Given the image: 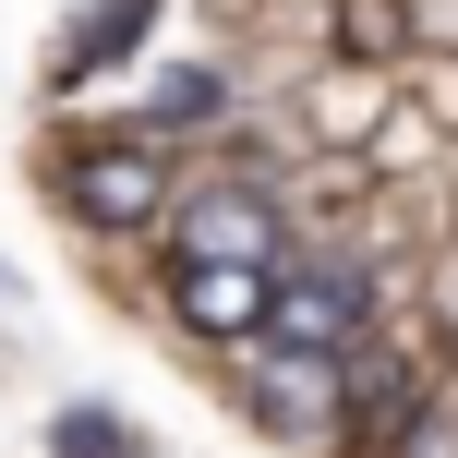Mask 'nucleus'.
Listing matches in <instances>:
<instances>
[{
  "label": "nucleus",
  "mask_w": 458,
  "mask_h": 458,
  "mask_svg": "<svg viewBox=\"0 0 458 458\" xmlns=\"http://www.w3.org/2000/svg\"><path fill=\"white\" fill-rule=\"evenodd\" d=\"M350 411V350H290L277 338V362L253 374V422H266V435H326V422Z\"/></svg>",
  "instance_id": "nucleus-5"
},
{
  "label": "nucleus",
  "mask_w": 458,
  "mask_h": 458,
  "mask_svg": "<svg viewBox=\"0 0 458 458\" xmlns=\"http://www.w3.org/2000/svg\"><path fill=\"white\" fill-rule=\"evenodd\" d=\"M398 458H458V411H446V398H422V422L398 435Z\"/></svg>",
  "instance_id": "nucleus-11"
},
{
  "label": "nucleus",
  "mask_w": 458,
  "mask_h": 458,
  "mask_svg": "<svg viewBox=\"0 0 458 458\" xmlns=\"http://www.w3.org/2000/svg\"><path fill=\"white\" fill-rule=\"evenodd\" d=\"M411 37H422L411 0H338V48H350V61H398Z\"/></svg>",
  "instance_id": "nucleus-7"
},
{
  "label": "nucleus",
  "mask_w": 458,
  "mask_h": 458,
  "mask_svg": "<svg viewBox=\"0 0 458 458\" xmlns=\"http://www.w3.org/2000/svg\"><path fill=\"white\" fill-rule=\"evenodd\" d=\"M169 314H182L193 338H266L277 266H242V253H169Z\"/></svg>",
  "instance_id": "nucleus-2"
},
{
  "label": "nucleus",
  "mask_w": 458,
  "mask_h": 458,
  "mask_svg": "<svg viewBox=\"0 0 458 458\" xmlns=\"http://www.w3.org/2000/svg\"><path fill=\"white\" fill-rule=\"evenodd\" d=\"M422 398H435V386H422L398 350H350V446H362V458H398V435L422 422Z\"/></svg>",
  "instance_id": "nucleus-6"
},
{
  "label": "nucleus",
  "mask_w": 458,
  "mask_h": 458,
  "mask_svg": "<svg viewBox=\"0 0 458 458\" xmlns=\"http://www.w3.org/2000/svg\"><path fill=\"white\" fill-rule=\"evenodd\" d=\"M217 109H229L217 72H157V109L145 121H157V133H193V121H217Z\"/></svg>",
  "instance_id": "nucleus-9"
},
{
  "label": "nucleus",
  "mask_w": 458,
  "mask_h": 458,
  "mask_svg": "<svg viewBox=\"0 0 458 458\" xmlns=\"http://www.w3.org/2000/svg\"><path fill=\"white\" fill-rule=\"evenodd\" d=\"M169 253H242V266H277V253H290V242H277V206H266V193H253V182H193V193H169Z\"/></svg>",
  "instance_id": "nucleus-4"
},
{
  "label": "nucleus",
  "mask_w": 458,
  "mask_h": 458,
  "mask_svg": "<svg viewBox=\"0 0 458 458\" xmlns=\"http://www.w3.org/2000/svg\"><path fill=\"white\" fill-rule=\"evenodd\" d=\"M61 206L85 229H157L169 217V157L157 145H72L61 157Z\"/></svg>",
  "instance_id": "nucleus-1"
},
{
  "label": "nucleus",
  "mask_w": 458,
  "mask_h": 458,
  "mask_svg": "<svg viewBox=\"0 0 458 458\" xmlns=\"http://www.w3.org/2000/svg\"><path fill=\"white\" fill-rule=\"evenodd\" d=\"M362 326H374V277L362 266H290V253H277L266 338H290V350H362Z\"/></svg>",
  "instance_id": "nucleus-3"
},
{
  "label": "nucleus",
  "mask_w": 458,
  "mask_h": 458,
  "mask_svg": "<svg viewBox=\"0 0 458 458\" xmlns=\"http://www.w3.org/2000/svg\"><path fill=\"white\" fill-rule=\"evenodd\" d=\"M145 13H157V0H97V13H85V37H72V61H61V85H85L109 48H133V37H145Z\"/></svg>",
  "instance_id": "nucleus-8"
},
{
  "label": "nucleus",
  "mask_w": 458,
  "mask_h": 458,
  "mask_svg": "<svg viewBox=\"0 0 458 458\" xmlns=\"http://www.w3.org/2000/svg\"><path fill=\"white\" fill-rule=\"evenodd\" d=\"M61 458H121V422L109 411H61Z\"/></svg>",
  "instance_id": "nucleus-10"
}]
</instances>
